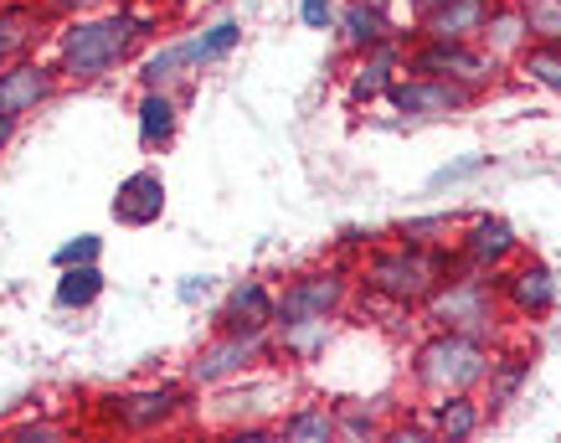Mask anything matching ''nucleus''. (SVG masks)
Masks as SVG:
<instances>
[{
	"label": "nucleus",
	"instance_id": "31",
	"mask_svg": "<svg viewBox=\"0 0 561 443\" xmlns=\"http://www.w3.org/2000/svg\"><path fill=\"white\" fill-rule=\"evenodd\" d=\"M479 171H490V155H463V160H448L438 171L427 175V191H443V186H459V181H474Z\"/></svg>",
	"mask_w": 561,
	"mask_h": 443
},
{
	"label": "nucleus",
	"instance_id": "10",
	"mask_svg": "<svg viewBox=\"0 0 561 443\" xmlns=\"http://www.w3.org/2000/svg\"><path fill=\"white\" fill-rule=\"evenodd\" d=\"M494 289H500V305L511 309V315H520V320H541V315H551L557 309V273L546 269L541 258H515V263H505V269L494 273Z\"/></svg>",
	"mask_w": 561,
	"mask_h": 443
},
{
	"label": "nucleus",
	"instance_id": "35",
	"mask_svg": "<svg viewBox=\"0 0 561 443\" xmlns=\"http://www.w3.org/2000/svg\"><path fill=\"white\" fill-rule=\"evenodd\" d=\"M5 433H16V439H62L68 428L62 423H16V428H5Z\"/></svg>",
	"mask_w": 561,
	"mask_h": 443
},
{
	"label": "nucleus",
	"instance_id": "9",
	"mask_svg": "<svg viewBox=\"0 0 561 443\" xmlns=\"http://www.w3.org/2000/svg\"><path fill=\"white\" fill-rule=\"evenodd\" d=\"M387 99L397 114L408 120H454V114H469L479 93L448 83V78H423V72H402L397 83L387 88Z\"/></svg>",
	"mask_w": 561,
	"mask_h": 443
},
{
	"label": "nucleus",
	"instance_id": "37",
	"mask_svg": "<svg viewBox=\"0 0 561 443\" xmlns=\"http://www.w3.org/2000/svg\"><path fill=\"white\" fill-rule=\"evenodd\" d=\"M16 114H0V150H5V145H11V135H16Z\"/></svg>",
	"mask_w": 561,
	"mask_h": 443
},
{
	"label": "nucleus",
	"instance_id": "24",
	"mask_svg": "<svg viewBox=\"0 0 561 443\" xmlns=\"http://www.w3.org/2000/svg\"><path fill=\"white\" fill-rule=\"evenodd\" d=\"M526 382H530V361L520 356V351H515V356H500V351H494L490 376H484V397H479L484 412H500L505 402H515V393H520Z\"/></svg>",
	"mask_w": 561,
	"mask_h": 443
},
{
	"label": "nucleus",
	"instance_id": "25",
	"mask_svg": "<svg viewBox=\"0 0 561 443\" xmlns=\"http://www.w3.org/2000/svg\"><path fill=\"white\" fill-rule=\"evenodd\" d=\"M103 284H108V279H103L99 263H72V269H57L51 299H57V309H88V305H99Z\"/></svg>",
	"mask_w": 561,
	"mask_h": 443
},
{
	"label": "nucleus",
	"instance_id": "34",
	"mask_svg": "<svg viewBox=\"0 0 561 443\" xmlns=\"http://www.w3.org/2000/svg\"><path fill=\"white\" fill-rule=\"evenodd\" d=\"M299 21L309 32H330L335 26V0H299Z\"/></svg>",
	"mask_w": 561,
	"mask_h": 443
},
{
	"label": "nucleus",
	"instance_id": "17",
	"mask_svg": "<svg viewBox=\"0 0 561 443\" xmlns=\"http://www.w3.org/2000/svg\"><path fill=\"white\" fill-rule=\"evenodd\" d=\"M42 36H47V11L26 5V0H5L0 5V68L32 57L42 47Z\"/></svg>",
	"mask_w": 561,
	"mask_h": 443
},
{
	"label": "nucleus",
	"instance_id": "32",
	"mask_svg": "<svg viewBox=\"0 0 561 443\" xmlns=\"http://www.w3.org/2000/svg\"><path fill=\"white\" fill-rule=\"evenodd\" d=\"M448 232H454V217H412V222H402V238L423 242V248H448Z\"/></svg>",
	"mask_w": 561,
	"mask_h": 443
},
{
	"label": "nucleus",
	"instance_id": "21",
	"mask_svg": "<svg viewBox=\"0 0 561 443\" xmlns=\"http://www.w3.org/2000/svg\"><path fill=\"white\" fill-rule=\"evenodd\" d=\"M335 26H341V42L345 52H366L376 47V42H387L391 32V21H387V5H371V0H345L341 11H335Z\"/></svg>",
	"mask_w": 561,
	"mask_h": 443
},
{
	"label": "nucleus",
	"instance_id": "22",
	"mask_svg": "<svg viewBox=\"0 0 561 443\" xmlns=\"http://www.w3.org/2000/svg\"><path fill=\"white\" fill-rule=\"evenodd\" d=\"M273 351L294 366H305V361H320L324 345L335 341V320H289V325H273Z\"/></svg>",
	"mask_w": 561,
	"mask_h": 443
},
{
	"label": "nucleus",
	"instance_id": "11",
	"mask_svg": "<svg viewBox=\"0 0 561 443\" xmlns=\"http://www.w3.org/2000/svg\"><path fill=\"white\" fill-rule=\"evenodd\" d=\"M459 263H469V269L479 273H500L505 263H515L520 258V232H515L505 217H494V212H479V217L463 222L459 232Z\"/></svg>",
	"mask_w": 561,
	"mask_h": 443
},
{
	"label": "nucleus",
	"instance_id": "26",
	"mask_svg": "<svg viewBox=\"0 0 561 443\" xmlns=\"http://www.w3.org/2000/svg\"><path fill=\"white\" fill-rule=\"evenodd\" d=\"M196 63H191V42H165L160 52H150L139 63V88H175L181 78H191Z\"/></svg>",
	"mask_w": 561,
	"mask_h": 443
},
{
	"label": "nucleus",
	"instance_id": "20",
	"mask_svg": "<svg viewBox=\"0 0 561 443\" xmlns=\"http://www.w3.org/2000/svg\"><path fill=\"white\" fill-rule=\"evenodd\" d=\"M139 145L145 150H165L175 139V129H181V103H175V88H145L139 93Z\"/></svg>",
	"mask_w": 561,
	"mask_h": 443
},
{
	"label": "nucleus",
	"instance_id": "15",
	"mask_svg": "<svg viewBox=\"0 0 561 443\" xmlns=\"http://www.w3.org/2000/svg\"><path fill=\"white\" fill-rule=\"evenodd\" d=\"M108 212H114L119 227H154V222L165 217V175L154 171V166L129 171L119 181V191H114Z\"/></svg>",
	"mask_w": 561,
	"mask_h": 443
},
{
	"label": "nucleus",
	"instance_id": "8",
	"mask_svg": "<svg viewBox=\"0 0 561 443\" xmlns=\"http://www.w3.org/2000/svg\"><path fill=\"white\" fill-rule=\"evenodd\" d=\"M351 305V273L341 269H309L294 273L289 284L278 289V320H341V309Z\"/></svg>",
	"mask_w": 561,
	"mask_h": 443
},
{
	"label": "nucleus",
	"instance_id": "28",
	"mask_svg": "<svg viewBox=\"0 0 561 443\" xmlns=\"http://www.w3.org/2000/svg\"><path fill=\"white\" fill-rule=\"evenodd\" d=\"M238 42H242V21H238V16L211 21L202 36H191V63H196V72L211 68V63H221V57L238 47Z\"/></svg>",
	"mask_w": 561,
	"mask_h": 443
},
{
	"label": "nucleus",
	"instance_id": "39",
	"mask_svg": "<svg viewBox=\"0 0 561 443\" xmlns=\"http://www.w3.org/2000/svg\"><path fill=\"white\" fill-rule=\"evenodd\" d=\"M371 5H391V0H371Z\"/></svg>",
	"mask_w": 561,
	"mask_h": 443
},
{
	"label": "nucleus",
	"instance_id": "13",
	"mask_svg": "<svg viewBox=\"0 0 561 443\" xmlns=\"http://www.w3.org/2000/svg\"><path fill=\"white\" fill-rule=\"evenodd\" d=\"M62 88V72L57 63H36V57H21V63H5L0 68V114H32Z\"/></svg>",
	"mask_w": 561,
	"mask_h": 443
},
{
	"label": "nucleus",
	"instance_id": "1",
	"mask_svg": "<svg viewBox=\"0 0 561 443\" xmlns=\"http://www.w3.org/2000/svg\"><path fill=\"white\" fill-rule=\"evenodd\" d=\"M150 32V21L135 11H103V16L68 21L57 32V72L62 83H99L103 72H114L139 47V36Z\"/></svg>",
	"mask_w": 561,
	"mask_h": 443
},
{
	"label": "nucleus",
	"instance_id": "33",
	"mask_svg": "<svg viewBox=\"0 0 561 443\" xmlns=\"http://www.w3.org/2000/svg\"><path fill=\"white\" fill-rule=\"evenodd\" d=\"M99 258H103L99 232H78L72 242H62V248L51 253V263H57V269H72V263H99Z\"/></svg>",
	"mask_w": 561,
	"mask_h": 443
},
{
	"label": "nucleus",
	"instance_id": "30",
	"mask_svg": "<svg viewBox=\"0 0 561 443\" xmlns=\"http://www.w3.org/2000/svg\"><path fill=\"white\" fill-rule=\"evenodd\" d=\"M335 423H341V439H381L387 428L371 408H356V402H335Z\"/></svg>",
	"mask_w": 561,
	"mask_h": 443
},
{
	"label": "nucleus",
	"instance_id": "36",
	"mask_svg": "<svg viewBox=\"0 0 561 443\" xmlns=\"http://www.w3.org/2000/svg\"><path fill=\"white\" fill-rule=\"evenodd\" d=\"M181 299H186V305H196V299H206V294H211V279H206V273H191L186 284H181Z\"/></svg>",
	"mask_w": 561,
	"mask_h": 443
},
{
	"label": "nucleus",
	"instance_id": "2",
	"mask_svg": "<svg viewBox=\"0 0 561 443\" xmlns=\"http://www.w3.org/2000/svg\"><path fill=\"white\" fill-rule=\"evenodd\" d=\"M454 269V253L448 248H423V242H387V248H376L366 253L360 263V289L376 294V299H387L397 309H423V299L438 289L443 279Z\"/></svg>",
	"mask_w": 561,
	"mask_h": 443
},
{
	"label": "nucleus",
	"instance_id": "4",
	"mask_svg": "<svg viewBox=\"0 0 561 443\" xmlns=\"http://www.w3.org/2000/svg\"><path fill=\"white\" fill-rule=\"evenodd\" d=\"M494 361V341H474L459 330H433L417 351H412V387L423 397L443 393H479Z\"/></svg>",
	"mask_w": 561,
	"mask_h": 443
},
{
	"label": "nucleus",
	"instance_id": "27",
	"mask_svg": "<svg viewBox=\"0 0 561 443\" xmlns=\"http://www.w3.org/2000/svg\"><path fill=\"white\" fill-rule=\"evenodd\" d=\"M515 68H520V78L536 88H546L551 99H561V47H551V42H530L520 57H515Z\"/></svg>",
	"mask_w": 561,
	"mask_h": 443
},
{
	"label": "nucleus",
	"instance_id": "19",
	"mask_svg": "<svg viewBox=\"0 0 561 443\" xmlns=\"http://www.w3.org/2000/svg\"><path fill=\"white\" fill-rule=\"evenodd\" d=\"M479 47L490 52L494 63H515V57L530 47L526 16H520V0H494L490 21H484V32H479Z\"/></svg>",
	"mask_w": 561,
	"mask_h": 443
},
{
	"label": "nucleus",
	"instance_id": "3",
	"mask_svg": "<svg viewBox=\"0 0 561 443\" xmlns=\"http://www.w3.org/2000/svg\"><path fill=\"white\" fill-rule=\"evenodd\" d=\"M500 289H494V273H479L469 263L454 258V269L438 289L423 299V320L433 330H459V336H474V341H494L500 336Z\"/></svg>",
	"mask_w": 561,
	"mask_h": 443
},
{
	"label": "nucleus",
	"instance_id": "6",
	"mask_svg": "<svg viewBox=\"0 0 561 443\" xmlns=\"http://www.w3.org/2000/svg\"><path fill=\"white\" fill-rule=\"evenodd\" d=\"M268 356H273V336H257V330H217V336L191 356L186 382L191 387H227V382L257 372Z\"/></svg>",
	"mask_w": 561,
	"mask_h": 443
},
{
	"label": "nucleus",
	"instance_id": "18",
	"mask_svg": "<svg viewBox=\"0 0 561 443\" xmlns=\"http://www.w3.org/2000/svg\"><path fill=\"white\" fill-rule=\"evenodd\" d=\"M484 402H479L474 393H443L427 402V433L433 439H448V443H459V439H474L479 428H484Z\"/></svg>",
	"mask_w": 561,
	"mask_h": 443
},
{
	"label": "nucleus",
	"instance_id": "14",
	"mask_svg": "<svg viewBox=\"0 0 561 443\" xmlns=\"http://www.w3.org/2000/svg\"><path fill=\"white\" fill-rule=\"evenodd\" d=\"M273 320H278V289L268 279H238L227 299L217 305V330H257L268 336Z\"/></svg>",
	"mask_w": 561,
	"mask_h": 443
},
{
	"label": "nucleus",
	"instance_id": "16",
	"mask_svg": "<svg viewBox=\"0 0 561 443\" xmlns=\"http://www.w3.org/2000/svg\"><path fill=\"white\" fill-rule=\"evenodd\" d=\"M494 0H443L427 16H417V36L427 42H479Z\"/></svg>",
	"mask_w": 561,
	"mask_h": 443
},
{
	"label": "nucleus",
	"instance_id": "29",
	"mask_svg": "<svg viewBox=\"0 0 561 443\" xmlns=\"http://www.w3.org/2000/svg\"><path fill=\"white\" fill-rule=\"evenodd\" d=\"M520 16H526L530 42L561 47V0H520Z\"/></svg>",
	"mask_w": 561,
	"mask_h": 443
},
{
	"label": "nucleus",
	"instance_id": "12",
	"mask_svg": "<svg viewBox=\"0 0 561 443\" xmlns=\"http://www.w3.org/2000/svg\"><path fill=\"white\" fill-rule=\"evenodd\" d=\"M402 68H408V42H402V36H387V42L366 47L360 63L351 68V78H345V103L360 109V103L387 99V88L402 78Z\"/></svg>",
	"mask_w": 561,
	"mask_h": 443
},
{
	"label": "nucleus",
	"instance_id": "5",
	"mask_svg": "<svg viewBox=\"0 0 561 443\" xmlns=\"http://www.w3.org/2000/svg\"><path fill=\"white\" fill-rule=\"evenodd\" d=\"M402 72H423V78H448V83L469 88V93H490L500 83V63L479 42H427L417 36L408 47V68Z\"/></svg>",
	"mask_w": 561,
	"mask_h": 443
},
{
	"label": "nucleus",
	"instance_id": "38",
	"mask_svg": "<svg viewBox=\"0 0 561 443\" xmlns=\"http://www.w3.org/2000/svg\"><path fill=\"white\" fill-rule=\"evenodd\" d=\"M412 5V16H427V11H433V5H443V0H408Z\"/></svg>",
	"mask_w": 561,
	"mask_h": 443
},
{
	"label": "nucleus",
	"instance_id": "7",
	"mask_svg": "<svg viewBox=\"0 0 561 443\" xmlns=\"http://www.w3.org/2000/svg\"><path fill=\"white\" fill-rule=\"evenodd\" d=\"M103 423L119 428V433H160L186 412V387L181 382H150V387H129L99 402Z\"/></svg>",
	"mask_w": 561,
	"mask_h": 443
},
{
	"label": "nucleus",
	"instance_id": "23",
	"mask_svg": "<svg viewBox=\"0 0 561 443\" xmlns=\"http://www.w3.org/2000/svg\"><path fill=\"white\" fill-rule=\"evenodd\" d=\"M273 433H278L284 443H330V439H341V423H335V408L305 402V408H294Z\"/></svg>",
	"mask_w": 561,
	"mask_h": 443
}]
</instances>
